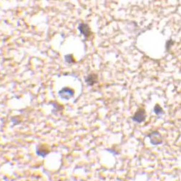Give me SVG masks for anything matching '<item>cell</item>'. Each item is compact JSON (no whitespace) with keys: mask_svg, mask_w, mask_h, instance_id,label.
Instances as JSON below:
<instances>
[{"mask_svg":"<svg viewBox=\"0 0 181 181\" xmlns=\"http://www.w3.org/2000/svg\"><path fill=\"white\" fill-rule=\"evenodd\" d=\"M98 82V76L95 74H90L86 79V82H87L88 85L92 86L94 84H95Z\"/></svg>","mask_w":181,"mask_h":181,"instance_id":"obj_6","label":"cell"},{"mask_svg":"<svg viewBox=\"0 0 181 181\" xmlns=\"http://www.w3.org/2000/svg\"><path fill=\"white\" fill-rule=\"evenodd\" d=\"M79 30L84 36H86V37H88V36L90 35V34H91L90 28L88 27L87 24H84V23L80 24V26H79Z\"/></svg>","mask_w":181,"mask_h":181,"instance_id":"obj_5","label":"cell"},{"mask_svg":"<svg viewBox=\"0 0 181 181\" xmlns=\"http://www.w3.org/2000/svg\"><path fill=\"white\" fill-rule=\"evenodd\" d=\"M65 61H66L68 63H73L74 62L73 57H72V56H71L70 55H66V56H65Z\"/></svg>","mask_w":181,"mask_h":181,"instance_id":"obj_8","label":"cell"},{"mask_svg":"<svg viewBox=\"0 0 181 181\" xmlns=\"http://www.w3.org/2000/svg\"><path fill=\"white\" fill-rule=\"evenodd\" d=\"M154 112L157 116H161L164 114V111L162 109V108L159 106V104H156L155 107L154 108Z\"/></svg>","mask_w":181,"mask_h":181,"instance_id":"obj_7","label":"cell"},{"mask_svg":"<svg viewBox=\"0 0 181 181\" xmlns=\"http://www.w3.org/2000/svg\"><path fill=\"white\" fill-rule=\"evenodd\" d=\"M59 96L62 99L64 100H69L70 98H72L74 95V91L71 88L64 87L62 90H61L58 92Z\"/></svg>","mask_w":181,"mask_h":181,"instance_id":"obj_3","label":"cell"},{"mask_svg":"<svg viewBox=\"0 0 181 181\" xmlns=\"http://www.w3.org/2000/svg\"><path fill=\"white\" fill-rule=\"evenodd\" d=\"M149 137L151 143L154 145H157L162 143V135L158 131H153L147 135Z\"/></svg>","mask_w":181,"mask_h":181,"instance_id":"obj_1","label":"cell"},{"mask_svg":"<svg viewBox=\"0 0 181 181\" xmlns=\"http://www.w3.org/2000/svg\"><path fill=\"white\" fill-rule=\"evenodd\" d=\"M133 120L137 123H141L144 122L146 119V112L144 108H140L136 111L133 116Z\"/></svg>","mask_w":181,"mask_h":181,"instance_id":"obj_2","label":"cell"},{"mask_svg":"<svg viewBox=\"0 0 181 181\" xmlns=\"http://www.w3.org/2000/svg\"><path fill=\"white\" fill-rule=\"evenodd\" d=\"M36 154H37L38 156H42V157H45L49 154V150L44 145H39L36 148Z\"/></svg>","mask_w":181,"mask_h":181,"instance_id":"obj_4","label":"cell"}]
</instances>
